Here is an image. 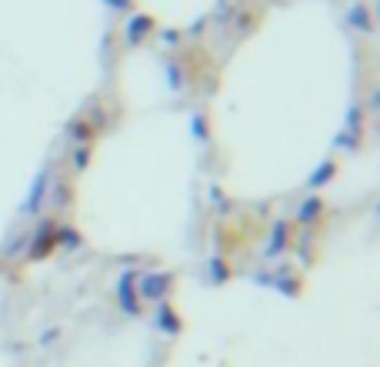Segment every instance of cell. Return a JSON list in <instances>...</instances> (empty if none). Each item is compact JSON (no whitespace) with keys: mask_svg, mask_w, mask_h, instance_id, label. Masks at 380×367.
Here are the masks:
<instances>
[{"mask_svg":"<svg viewBox=\"0 0 380 367\" xmlns=\"http://www.w3.org/2000/svg\"><path fill=\"white\" fill-rule=\"evenodd\" d=\"M117 301H120V308H124V314H131V317H137L140 314V294H137V271H127L120 281H117Z\"/></svg>","mask_w":380,"mask_h":367,"instance_id":"obj_1","label":"cell"},{"mask_svg":"<svg viewBox=\"0 0 380 367\" xmlns=\"http://www.w3.org/2000/svg\"><path fill=\"white\" fill-rule=\"evenodd\" d=\"M30 244H34V247L27 251V257H30V261H44L47 254L57 247V224H54V220H44V224H40V234H34Z\"/></svg>","mask_w":380,"mask_h":367,"instance_id":"obj_2","label":"cell"},{"mask_svg":"<svg viewBox=\"0 0 380 367\" xmlns=\"http://www.w3.org/2000/svg\"><path fill=\"white\" fill-rule=\"evenodd\" d=\"M173 288V277L171 274H147L144 281H140V297H147V301H157V297H164L167 290Z\"/></svg>","mask_w":380,"mask_h":367,"instance_id":"obj_3","label":"cell"},{"mask_svg":"<svg viewBox=\"0 0 380 367\" xmlns=\"http://www.w3.org/2000/svg\"><path fill=\"white\" fill-rule=\"evenodd\" d=\"M70 137H74L80 147H91L97 140V127H91V117H77V120H70Z\"/></svg>","mask_w":380,"mask_h":367,"instance_id":"obj_4","label":"cell"},{"mask_svg":"<svg viewBox=\"0 0 380 367\" xmlns=\"http://www.w3.org/2000/svg\"><path fill=\"white\" fill-rule=\"evenodd\" d=\"M47 177H50L47 171H40V180L34 184V191H30V200L23 204V211H30V214H34V211L40 207V200H44V191H47Z\"/></svg>","mask_w":380,"mask_h":367,"instance_id":"obj_5","label":"cell"},{"mask_svg":"<svg viewBox=\"0 0 380 367\" xmlns=\"http://www.w3.org/2000/svg\"><path fill=\"white\" fill-rule=\"evenodd\" d=\"M321 214H323V200L321 197H310L304 207H301V224H317Z\"/></svg>","mask_w":380,"mask_h":367,"instance_id":"obj_6","label":"cell"},{"mask_svg":"<svg viewBox=\"0 0 380 367\" xmlns=\"http://www.w3.org/2000/svg\"><path fill=\"white\" fill-rule=\"evenodd\" d=\"M160 330H180V317L173 314V308L171 304H160Z\"/></svg>","mask_w":380,"mask_h":367,"instance_id":"obj_7","label":"cell"},{"mask_svg":"<svg viewBox=\"0 0 380 367\" xmlns=\"http://www.w3.org/2000/svg\"><path fill=\"white\" fill-rule=\"evenodd\" d=\"M321 167H323L321 174H314V177H310V187H321V184L327 180V177H334V174H337V171H334V167H337L334 160H330V164H321Z\"/></svg>","mask_w":380,"mask_h":367,"instance_id":"obj_8","label":"cell"},{"mask_svg":"<svg viewBox=\"0 0 380 367\" xmlns=\"http://www.w3.org/2000/svg\"><path fill=\"white\" fill-rule=\"evenodd\" d=\"M87 164H91V147H80L74 154V171H87Z\"/></svg>","mask_w":380,"mask_h":367,"instance_id":"obj_9","label":"cell"}]
</instances>
